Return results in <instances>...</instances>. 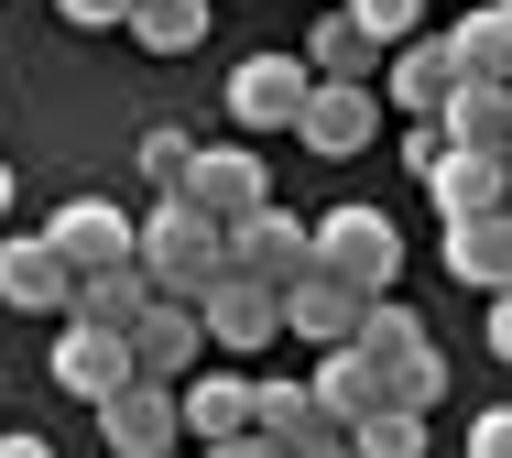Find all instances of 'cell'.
<instances>
[{
	"label": "cell",
	"instance_id": "obj_7",
	"mask_svg": "<svg viewBox=\"0 0 512 458\" xmlns=\"http://www.w3.org/2000/svg\"><path fill=\"white\" fill-rule=\"evenodd\" d=\"M99 437H109V458H164V448H186L175 382H120V393L99 404Z\"/></svg>",
	"mask_w": 512,
	"mask_h": 458
},
{
	"label": "cell",
	"instance_id": "obj_22",
	"mask_svg": "<svg viewBox=\"0 0 512 458\" xmlns=\"http://www.w3.org/2000/svg\"><path fill=\"white\" fill-rule=\"evenodd\" d=\"M153 306V284L131 273V262H109V273H77V295H66V328H120L131 339V317Z\"/></svg>",
	"mask_w": 512,
	"mask_h": 458
},
{
	"label": "cell",
	"instance_id": "obj_13",
	"mask_svg": "<svg viewBox=\"0 0 512 458\" xmlns=\"http://www.w3.org/2000/svg\"><path fill=\"white\" fill-rule=\"evenodd\" d=\"M382 66H393V110H404V120H436L458 88H469L458 55H447V33H414V44H393Z\"/></svg>",
	"mask_w": 512,
	"mask_h": 458
},
{
	"label": "cell",
	"instance_id": "obj_34",
	"mask_svg": "<svg viewBox=\"0 0 512 458\" xmlns=\"http://www.w3.org/2000/svg\"><path fill=\"white\" fill-rule=\"evenodd\" d=\"M295 458H360V448H349V437H316V448H295Z\"/></svg>",
	"mask_w": 512,
	"mask_h": 458
},
{
	"label": "cell",
	"instance_id": "obj_26",
	"mask_svg": "<svg viewBox=\"0 0 512 458\" xmlns=\"http://www.w3.org/2000/svg\"><path fill=\"white\" fill-rule=\"evenodd\" d=\"M349 448H360V458H425V415L382 404V415H360V426H349Z\"/></svg>",
	"mask_w": 512,
	"mask_h": 458
},
{
	"label": "cell",
	"instance_id": "obj_20",
	"mask_svg": "<svg viewBox=\"0 0 512 458\" xmlns=\"http://www.w3.org/2000/svg\"><path fill=\"white\" fill-rule=\"evenodd\" d=\"M360 306H371V295H349V284L306 273V284L284 295V328H295V339H316V349H349V339H360Z\"/></svg>",
	"mask_w": 512,
	"mask_h": 458
},
{
	"label": "cell",
	"instance_id": "obj_16",
	"mask_svg": "<svg viewBox=\"0 0 512 458\" xmlns=\"http://www.w3.org/2000/svg\"><path fill=\"white\" fill-rule=\"evenodd\" d=\"M447 273L469 284V295H512V219H447Z\"/></svg>",
	"mask_w": 512,
	"mask_h": 458
},
{
	"label": "cell",
	"instance_id": "obj_11",
	"mask_svg": "<svg viewBox=\"0 0 512 458\" xmlns=\"http://www.w3.org/2000/svg\"><path fill=\"white\" fill-rule=\"evenodd\" d=\"M66 295H77V273L44 251V229H0V306L11 317H66Z\"/></svg>",
	"mask_w": 512,
	"mask_h": 458
},
{
	"label": "cell",
	"instance_id": "obj_28",
	"mask_svg": "<svg viewBox=\"0 0 512 458\" xmlns=\"http://www.w3.org/2000/svg\"><path fill=\"white\" fill-rule=\"evenodd\" d=\"M186 164H197V142H186V131H142V186H153V197H175V186H186Z\"/></svg>",
	"mask_w": 512,
	"mask_h": 458
},
{
	"label": "cell",
	"instance_id": "obj_21",
	"mask_svg": "<svg viewBox=\"0 0 512 458\" xmlns=\"http://www.w3.org/2000/svg\"><path fill=\"white\" fill-rule=\"evenodd\" d=\"M349 349H360V360L393 382V371H404V360H425L436 339H425V317H414L404 295H371V306H360V339H349Z\"/></svg>",
	"mask_w": 512,
	"mask_h": 458
},
{
	"label": "cell",
	"instance_id": "obj_32",
	"mask_svg": "<svg viewBox=\"0 0 512 458\" xmlns=\"http://www.w3.org/2000/svg\"><path fill=\"white\" fill-rule=\"evenodd\" d=\"M491 360H512V295H491Z\"/></svg>",
	"mask_w": 512,
	"mask_h": 458
},
{
	"label": "cell",
	"instance_id": "obj_4",
	"mask_svg": "<svg viewBox=\"0 0 512 458\" xmlns=\"http://www.w3.org/2000/svg\"><path fill=\"white\" fill-rule=\"evenodd\" d=\"M229 273H240V284H262V295H295V284L316 273L306 208H284V197H273L262 219H240V229H229Z\"/></svg>",
	"mask_w": 512,
	"mask_h": 458
},
{
	"label": "cell",
	"instance_id": "obj_14",
	"mask_svg": "<svg viewBox=\"0 0 512 458\" xmlns=\"http://www.w3.org/2000/svg\"><path fill=\"white\" fill-rule=\"evenodd\" d=\"M306 393H316V415H327V426H338V437H349V426H360V415H382V404H393V382H382V371H371V360H360V349H316V371H306Z\"/></svg>",
	"mask_w": 512,
	"mask_h": 458
},
{
	"label": "cell",
	"instance_id": "obj_2",
	"mask_svg": "<svg viewBox=\"0 0 512 458\" xmlns=\"http://www.w3.org/2000/svg\"><path fill=\"white\" fill-rule=\"evenodd\" d=\"M316 273L327 284H349V295H393V273H404V229L382 219V208H316Z\"/></svg>",
	"mask_w": 512,
	"mask_h": 458
},
{
	"label": "cell",
	"instance_id": "obj_18",
	"mask_svg": "<svg viewBox=\"0 0 512 458\" xmlns=\"http://www.w3.org/2000/svg\"><path fill=\"white\" fill-rule=\"evenodd\" d=\"M295 55H306V77H316V88H371V66H382V44H371L349 11H327L306 44H295Z\"/></svg>",
	"mask_w": 512,
	"mask_h": 458
},
{
	"label": "cell",
	"instance_id": "obj_10",
	"mask_svg": "<svg viewBox=\"0 0 512 458\" xmlns=\"http://www.w3.org/2000/svg\"><path fill=\"white\" fill-rule=\"evenodd\" d=\"M131 371H142V382H186V371H207V328H197V306L153 295V306L131 317Z\"/></svg>",
	"mask_w": 512,
	"mask_h": 458
},
{
	"label": "cell",
	"instance_id": "obj_19",
	"mask_svg": "<svg viewBox=\"0 0 512 458\" xmlns=\"http://www.w3.org/2000/svg\"><path fill=\"white\" fill-rule=\"evenodd\" d=\"M447 55H458L469 88H512V11H491V0L458 11V22H447Z\"/></svg>",
	"mask_w": 512,
	"mask_h": 458
},
{
	"label": "cell",
	"instance_id": "obj_6",
	"mask_svg": "<svg viewBox=\"0 0 512 458\" xmlns=\"http://www.w3.org/2000/svg\"><path fill=\"white\" fill-rule=\"evenodd\" d=\"M197 328L207 349H229V360H262V349L284 339V295H262V284H240V273H218L197 295Z\"/></svg>",
	"mask_w": 512,
	"mask_h": 458
},
{
	"label": "cell",
	"instance_id": "obj_27",
	"mask_svg": "<svg viewBox=\"0 0 512 458\" xmlns=\"http://www.w3.org/2000/svg\"><path fill=\"white\" fill-rule=\"evenodd\" d=\"M338 11H349V22H360V33L382 44V55H393V44H414V33H425V0H338Z\"/></svg>",
	"mask_w": 512,
	"mask_h": 458
},
{
	"label": "cell",
	"instance_id": "obj_23",
	"mask_svg": "<svg viewBox=\"0 0 512 458\" xmlns=\"http://www.w3.org/2000/svg\"><path fill=\"white\" fill-rule=\"evenodd\" d=\"M251 437H273V448L295 458V448H316V437H338V426L316 415L306 382H251Z\"/></svg>",
	"mask_w": 512,
	"mask_h": 458
},
{
	"label": "cell",
	"instance_id": "obj_15",
	"mask_svg": "<svg viewBox=\"0 0 512 458\" xmlns=\"http://www.w3.org/2000/svg\"><path fill=\"white\" fill-rule=\"evenodd\" d=\"M175 415H186V437H197V448L251 437V382H240V371H186V382H175Z\"/></svg>",
	"mask_w": 512,
	"mask_h": 458
},
{
	"label": "cell",
	"instance_id": "obj_33",
	"mask_svg": "<svg viewBox=\"0 0 512 458\" xmlns=\"http://www.w3.org/2000/svg\"><path fill=\"white\" fill-rule=\"evenodd\" d=\"M0 458H55V448H44L33 426H11V437H0Z\"/></svg>",
	"mask_w": 512,
	"mask_h": 458
},
{
	"label": "cell",
	"instance_id": "obj_24",
	"mask_svg": "<svg viewBox=\"0 0 512 458\" xmlns=\"http://www.w3.org/2000/svg\"><path fill=\"white\" fill-rule=\"evenodd\" d=\"M425 197H436V219H491V208H502V164L436 153V164H425Z\"/></svg>",
	"mask_w": 512,
	"mask_h": 458
},
{
	"label": "cell",
	"instance_id": "obj_1",
	"mask_svg": "<svg viewBox=\"0 0 512 458\" xmlns=\"http://www.w3.org/2000/svg\"><path fill=\"white\" fill-rule=\"evenodd\" d=\"M131 273L153 284V295H175V306H197L207 284L229 273V240L186 208V197H153L142 219H131Z\"/></svg>",
	"mask_w": 512,
	"mask_h": 458
},
{
	"label": "cell",
	"instance_id": "obj_8",
	"mask_svg": "<svg viewBox=\"0 0 512 458\" xmlns=\"http://www.w3.org/2000/svg\"><path fill=\"white\" fill-rule=\"evenodd\" d=\"M44 382H55L66 404H88V415H99L109 393H120V382H142V371H131V339H120V328H66Z\"/></svg>",
	"mask_w": 512,
	"mask_h": 458
},
{
	"label": "cell",
	"instance_id": "obj_37",
	"mask_svg": "<svg viewBox=\"0 0 512 458\" xmlns=\"http://www.w3.org/2000/svg\"><path fill=\"white\" fill-rule=\"evenodd\" d=\"M491 11H512V0H491Z\"/></svg>",
	"mask_w": 512,
	"mask_h": 458
},
{
	"label": "cell",
	"instance_id": "obj_29",
	"mask_svg": "<svg viewBox=\"0 0 512 458\" xmlns=\"http://www.w3.org/2000/svg\"><path fill=\"white\" fill-rule=\"evenodd\" d=\"M55 11H66L77 33H120V22H131V0H55Z\"/></svg>",
	"mask_w": 512,
	"mask_h": 458
},
{
	"label": "cell",
	"instance_id": "obj_36",
	"mask_svg": "<svg viewBox=\"0 0 512 458\" xmlns=\"http://www.w3.org/2000/svg\"><path fill=\"white\" fill-rule=\"evenodd\" d=\"M502 219H512V153H502Z\"/></svg>",
	"mask_w": 512,
	"mask_h": 458
},
{
	"label": "cell",
	"instance_id": "obj_3",
	"mask_svg": "<svg viewBox=\"0 0 512 458\" xmlns=\"http://www.w3.org/2000/svg\"><path fill=\"white\" fill-rule=\"evenodd\" d=\"M175 197L229 240L240 219H262V208H273V175H262V153H251V142H197V164H186V186H175Z\"/></svg>",
	"mask_w": 512,
	"mask_h": 458
},
{
	"label": "cell",
	"instance_id": "obj_12",
	"mask_svg": "<svg viewBox=\"0 0 512 458\" xmlns=\"http://www.w3.org/2000/svg\"><path fill=\"white\" fill-rule=\"evenodd\" d=\"M371 131H382V99L371 88H306V110H295V142L327 153V164H349Z\"/></svg>",
	"mask_w": 512,
	"mask_h": 458
},
{
	"label": "cell",
	"instance_id": "obj_25",
	"mask_svg": "<svg viewBox=\"0 0 512 458\" xmlns=\"http://www.w3.org/2000/svg\"><path fill=\"white\" fill-rule=\"evenodd\" d=\"M142 55H197L207 44V0H131V22H120Z\"/></svg>",
	"mask_w": 512,
	"mask_h": 458
},
{
	"label": "cell",
	"instance_id": "obj_17",
	"mask_svg": "<svg viewBox=\"0 0 512 458\" xmlns=\"http://www.w3.org/2000/svg\"><path fill=\"white\" fill-rule=\"evenodd\" d=\"M436 131H447V153L502 164V153H512V88H458V99L436 110Z\"/></svg>",
	"mask_w": 512,
	"mask_h": 458
},
{
	"label": "cell",
	"instance_id": "obj_31",
	"mask_svg": "<svg viewBox=\"0 0 512 458\" xmlns=\"http://www.w3.org/2000/svg\"><path fill=\"white\" fill-rule=\"evenodd\" d=\"M197 458H284L273 437H218V448H197Z\"/></svg>",
	"mask_w": 512,
	"mask_h": 458
},
{
	"label": "cell",
	"instance_id": "obj_9",
	"mask_svg": "<svg viewBox=\"0 0 512 458\" xmlns=\"http://www.w3.org/2000/svg\"><path fill=\"white\" fill-rule=\"evenodd\" d=\"M44 251H55L66 273H109V262H131V208H109V197H66V208L44 219Z\"/></svg>",
	"mask_w": 512,
	"mask_h": 458
},
{
	"label": "cell",
	"instance_id": "obj_35",
	"mask_svg": "<svg viewBox=\"0 0 512 458\" xmlns=\"http://www.w3.org/2000/svg\"><path fill=\"white\" fill-rule=\"evenodd\" d=\"M0 229H11V164H0Z\"/></svg>",
	"mask_w": 512,
	"mask_h": 458
},
{
	"label": "cell",
	"instance_id": "obj_30",
	"mask_svg": "<svg viewBox=\"0 0 512 458\" xmlns=\"http://www.w3.org/2000/svg\"><path fill=\"white\" fill-rule=\"evenodd\" d=\"M469 458H512V404H491V415L469 426Z\"/></svg>",
	"mask_w": 512,
	"mask_h": 458
},
{
	"label": "cell",
	"instance_id": "obj_5",
	"mask_svg": "<svg viewBox=\"0 0 512 458\" xmlns=\"http://www.w3.org/2000/svg\"><path fill=\"white\" fill-rule=\"evenodd\" d=\"M306 55H295V44H273V55H240V66H229V120H240V131H295V110H306Z\"/></svg>",
	"mask_w": 512,
	"mask_h": 458
}]
</instances>
